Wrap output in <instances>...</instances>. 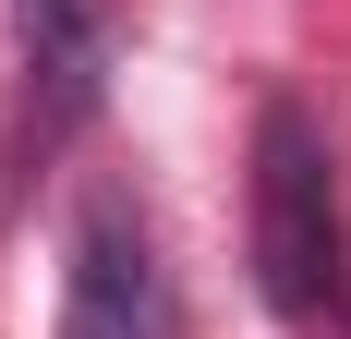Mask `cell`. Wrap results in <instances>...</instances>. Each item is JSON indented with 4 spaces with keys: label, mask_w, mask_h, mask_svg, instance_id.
<instances>
[{
    "label": "cell",
    "mask_w": 351,
    "mask_h": 339,
    "mask_svg": "<svg viewBox=\"0 0 351 339\" xmlns=\"http://www.w3.org/2000/svg\"><path fill=\"white\" fill-rule=\"evenodd\" d=\"M254 267L291 327H327V315L351 327V194H339L315 109L291 97L254 109Z\"/></svg>",
    "instance_id": "6da1fadb"
},
{
    "label": "cell",
    "mask_w": 351,
    "mask_h": 339,
    "mask_svg": "<svg viewBox=\"0 0 351 339\" xmlns=\"http://www.w3.org/2000/svg\"><path fill=\"white\" fill-rule=\"evenodd\" d=\"M61 339H158V267H145V242L121 231V218H97L85 255H73V315H61Z\"/></svg>",
    "instance_id": "7a4b0ae2"
},
{
    "label": "cell",
    "mask_w": 351,
    "mask_h": 339,
    "mask_svg": "<svg viewBox=\"0 0 351 339\" xmlns=\"http://www.w3.org/2000/svg\"><path fill=\"white\" fill-rule=\"evenodd\" d=\"M12 12H25V49L61 85V109H85L97 97V0H12Z\"/></svg>",
    "instance_id": "3957f363"
}]
</instances>
